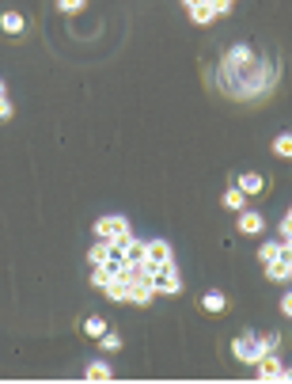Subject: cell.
<instances>
[{"label": "cell", "mask_w": 292, "mask_h": 384, "mask_svg": "<svg viewBox=\"0 0 292 384\" xmlns=\"http://www.w3.org/2000/svg\"><path fill=\"white\" fill-rule=\"evenodd\" d=\"M95 236H99V240H114V244L126 251V244H129L133 233H129V221H126L121 213H103V217L95 221Z\"/></svg>", "instance_id": "1"}, {"label": "cell", "mask_w": 292, "mask_h": 384, "mask_svg": "<svg viewBox=\"0 0 292 384\" xmlns=\"http://www.w3.org/2000/svg\"><path fill=\"white\" fill-rule=\"evenodd\" d=\"M152 289L163 293V297H178V293H183V278H178L175 262H171V267H156V274H152Z\"/></svg>", "instance_id": "2"}, {"label": "cell", "mask_w": 292, "mask_h": 384, "mask_svg": "<svg viewBox=\"0 0 292 384\" xmlns=\"http://www.w3.org/2000/svg\"><path fill=\"white\" fill-rule=\"evenodd\" d=\"M232 354L239 358L243 366H254V361L262 358L266 350H262V343H258V335H239V338L232 343Z\"/></svg>", "instance_id": "3"}, {"label": "cell", "mask_w": 292, "mask_h": 384, "mask_svg": "<svg viewBox=\"0 0 292 384\" xmlns=\"http://www.w3.org/2000/svg\"><path fill=\"white\" fill-rule=\"evenodd\" d=\"M144 262H152V267H171L175 247L167 244V240H148V244H144Z\"/></svg>", "instance_id": "4"}, {"label": "cell", "mask_w": 292, "mask_h": 384, "mask_svg": "<svg viewBox=\"0 0 292 384\" xmlns=\"http://www.w3.org/2000/svg\"><path fill=\"white\" fill-rule=\"evenodd\" d=\"M235 233H243V236H262V233H266V217L258 213V210H239V213H235Z\"/></svg>", "instance_id": "5"}, {"label": "cell", "mask_w": 292, "mask_h": 384, "mask_svg": "<svg viewBox=\"0 0 292 384\" xmlns=\"http://www.w3.org/2000/svg\"><path fill=\"white\" fill-rule=\"evenodd\" d=\"M183 8L190 12V19H194L198 27H205L217 19V12H212V0H183Z\"/></svg>", "instance_id": "6"}, {"label": "cell", "mask_w": 292, "mask_h": 384, "mask_svg": "<svg viewBox=\"0 0 292 384\" xmlns=\"http://www.w3.org/2000/svg\"><path fill=\"white\" fill-rule=\"evenodd\" d=\"M254 366H258V377H262V380H281V358H277V350H266Z\"/></svg>", "instance_id": "7"}, {"label": "cell", "mask_w": 292, "mask_h": 384, "mask_svg": "<svg viewBox=\"0 0 292 384\" xmlns=\"http://www.w3.org/2000/svg\"><path fill=\"white\" fill-rule=\"evenodd\" d=\"M152 297H156V289L148 282H129V293H126V304H152Z\"/></svg>", "instance_id": "8"}, {"label": "cell", "mask_w": 292, "mask_h": 384, "mask_svg": "<svg viewBox=\"0 0 292 384\" xmlns=\"http://www.w3.org/2000/svg\"><path fill=\"white\" fill-rule=\"evenodd\" d=\"M235 186H239L247 198H254V194H262V191H266V179H262L258 171H243L239 179H235Z\"/></svg>", "instance_id": "9"}, {"label": "cell", "mask_w": 292, "mask_h": 384, "mask_svg": "<svg viewBox=\"0 0 292 384\" xmlns=\"http://www.w3.org/2000/svg\"><path fill=\"white\" fill-rule=\"evenodd\" d=\"M126 293H129V282H126V278H110V282L103 285V297L114 301V304H126Z\"/></svg>", "instance_id": "10"}, {"label": "cell", "mask_w": 292, "mask_h": 384, "mask_svg": "<svg viewBox=\"0 0 292 384\" xmlns=\"http://www.w3.org/2000/svg\"><path fill=\"white\" fill-rule=\"evenodd\" d=\"M0 31H4V35H23L27 19L19 16V12H0Z\"/></svg>", "instance_id": "11"}, {"label": "cell", "mask_w": 292, "mask_h": 384, "mask_svg": "<svg viewBox=\"0 0 292 384\" xmlns=\"http://www.w3.org/2000/svg\"><path fill=\"white\" fill-rule=\"evenodd\" d=\"M224 210H232V213L247 210V194L239 191V186H232V191H224Z\"/></svg>", "instance_id": "12"}, {"label": "cell", "mask_w": 292, "mask_h": 384, "mask_svg": "<svg viewBox=\"0 0 292 384\" xmlns=\"http://www.w3.org/2000/svg\"><path fill=\"white\" fill-rule=\"evenodd\" d=\"M201 309L205 312H224L228 309V297H224V293H205V297H201Z\"/></svg>", "instance_id": "13"}, {"label": "cell", "mask_w": 292, "mask_h": 384, "mask_svg": "<svg viewBox=\"0 0 292 384\" xmlns=\"http://www.w3.org/2000/svg\"><path fill=\"white\" fill-rule=\"evenodd\" d=\"M84 377L87 380H107V377H114V369H110L107 361H92V366L84 369Z\"/></svg>", "instance_id": "14"}, {"label": "cell", "mask_w": 292, "mask_h": 384, "mask_svg": "<svg viewBox=\"0 0 292 384\" xmlns=\"http://www.w3.org/2000/svg\"><path fill=\"white\" fill-rule=\"evenodd\" d=\"M274 156H281V160H292V134H281V137H274Z\"/></svg>", "instance_id": "15"}, {"label": "cell", "mask_w": 292, "mask_h": 384, "mask_svg": "<svg viewBox=\"0 0 292 384\" xmlns=\"http://www.w3.org/2000/svg\"><path fill=\"white\" fill-rule=\"evenodd\" d=\"M126 262H144V240H133L126 244Z\"/></svg>", "instance_id": "16"}, {"label": "cell", "mask_w": 292, "mask_h": 384, "mask_svg": "<svg viewBox=\"0 0 292 384\" xmlns=\"http://www.w3.org/2000/svg\"><path fill=\"white\" fill-rule=\"evenodd\" d=\"M84 331L92 335V338H99V335L107 331V320H103V316H92V320H84Z\"/></svg>", "instance_id": "17"}, {"label": "cell", "mask_w": 292, "mask_h": 384, "mask_svg": "<svg viewBox=\"0 0 292 384\" xmlns=\"http://www.w3.org/2000/svg\"><path fill=\"white\" fill-rule=\"evenodd\" d=\"M84 4L87 0H58V12L61 16H76V12H84Z\"/></svg>", "instance_id": "18"}, {"label": "cell", "mask_w": 292, "mask_h": 384, "mask_svg": "<svg viewBox=\"0 0 292 384\" xmlns=\"http://www.w3.org/2000/svg\"><path fill=\"white\" fill-rule=\"evenodd\" d=\"M277 255H281V240H269V244H262V247H258V259H262V262L277 259Z\"/></svg>", "instance_id": "19"}, {"label": "cell", "mask_w": 292, "mask_h": 384, "mask_svg": "<svg viewBox=\"0 0 292 384\" xmlns=\"http://www.w3.org/2000/svg\"><path fill=\"white\" fill-rule=\"evenodd\" d=\"M99 346H103L107 354H110V350H121V335H114V331H103V335H99Z\"/></svg>", "instance_id": "20"}, {"label": "cell", "mask_w": 292, "mask_h": 384, "mask_svg": "<svg viewBox=\"0 0 292 384\" xmlns=\"http://www.w3.org/2000/svg\"><path fill=\"white\" fill-rule=\"evenodd\" d=\"M258 343H262V350H277L281 335H277V331H266V335H258Z\"/></svg>", "instance_id": "21"}, {"label": "cell", "mask_w": 292, "mask_h": 384, "mask_svg": "<svg viewBox=\"0 0 292 384\" xmlns=\"http://www.w3.org/2000/svg\"><path fill=\"white\" fill-rule=\"evenodd\" d=\"M12 114H16V107L8 103V95H4V100H0V122H8V118H12Z\"/></svg>", "instance_id": "22"}, {"label": "cell", "mask_w": 292, "mask_h": 384, "mask_svg": "<svg viewBox=\"0 0 292 384\" xmlns=\"http://www.w3.org/2000/svg\"><path fill=\"white\" fill-rule=\"evenodd\" d=\"M277 236H281V240L292 236V221H288V217H281V221H277Z\"/></svg>", "instance_id": "23"}, {"label": "cell", "mask_w": 292, "mask_h": 384, "mask_svg": "<svg viewBox=\"0 0 292 384\" xmlns=\"http://www.w3.org/2000/svg\"><path fill=\"white\" fill-rule=\"evenodd\" d=\"M281 316H288V320H292V293H285V297H281Z\"/></svg>", "instance_id": "24"}, {"label": "cell", "mask_w": 292, "mask_h": 384, "mask_svg": "<svg viewBox=\"0 0 292 384\" xmlns=\"http://www.w3.org/2000/svg\"><path fill=\"white\" fill-rule=\"evenodd\" d=\"M4 95H8V84H4V80H0V100H4Z\"/></svg>", "instance_id": "25"}, {"label": "cell", "mask_w": 292, "mask_h": 384, "mask_svg": "<svg viewBox=\"0 0 292 384\" xmlns=\"http://www.w3.org/2000/svg\"><path fill=\"white\" fill-rule=\"evenodd\" d=\"M281 377H288V380H292V369H281Z\"/></svg>", "instance_id": "26"}, {"label": "cell", "mask_w": 292, "mask_h": 384, "mask_svg": "<svg viewBox=\"0 0 292 384\" xmlns=\"http://www.w3.org/2000/svg\"><path fill=\"white\" fill-rule=\"evenodd\" d=\"M285 217H288V221H292V210H288V213H285Z\"/></svg>", "instance_id": "27"}, {"label": "cell", "mask_w": 292, "mask_h": 384, "mask_svg": "<svg viewBox=\"0 0 292 384\" xmlns=\"http://www.w3.org/2000/svg\"><path fill=\"white\" fill-rule=\"evenodd\" d=\"M232 4H235V0H232Z\"/></svg>", "instance_id": "28"}]
</instances>
